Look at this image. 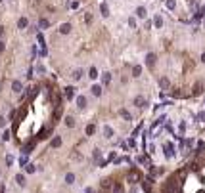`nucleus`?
<instances>
[{"mask_svg":"<svg viewBox=\"0 0 205 193\" xmlns=\"http://www.w3.org/2000/svg\"><path fill=\"white\" fill-rule=\"evenodd\" d=\"M134 105L140 107V109H144V107L148 105V99H146L144 96H136V98H134Z\"/></svg>","mask_w":205,"mask_h":193,"instance_id":"f257e3e1","label":"nucleus"},{"mask_svg":"<svg viewBox=\"0 0 205 193\" xmlns=\"http://www.w3.org/2000/svg\"><path fill=\"white\" fill-rule=\"evenodd\" d=\"M163 153H165L167 159H171V157L174 155V147H173V144H165V145H163Z\"/></svg>","mask_w":205,"mask_h":193,"instance_id":"f03ea898","label":"nucleus"},{"mask_svg":"<svg viewBox=\"0 0 205 193\" xmlns=\"http://www.w3.org/2000/svg\"><path fill=\"white\" fill-rule=\"evenodd\" d=\"M155 59H157V55H155V54H148L146 55V65L148 67H153L155 65Z\"/></svg>","mask_w":205,"mask_h":193,"instance_id":"7ed1b4c3","label":"nucleus"},{"mask_svg":"<svg viewBox=\"0 0 205 193\" xmlns=\"http://www.w3.org/2000/svg\"><path fill=\"white\" fill-rule=\"evenodd\" d=\"M60 33H61V34H69V33H71V23H63V25H60Z\"/></svg>","mask_w":205,"mask_h":193,"instance_id":"20e7f679","label":"nucleus"},{"mask_svg":"<svg viewBox=\"0 0 205 193\" xmlns=\"http://www.w3.org/2000/svg\"><path fill=\"white\" fill-rule=\"evenodd\" d=\"M12 90L16 92V94H19V92L23 90V84H21L19 80H13V82H12Z\"/></svg>","mask_w":205,"mask_h":193,"instance_id":"39448f33","label":"nucleus"},{"mask_svg":"<svg viewBox=\"0 0 205 193\" xmlns=\"http://www.w3.org/2000/svg\"><path fill=\"white\" fill-rule=\"evenodd\" d=\"M159 86L161 88H163V90H169V88H171V82H169V78H159Z\"/></svg>","mask_w":205,"mask_h":193,"instance_id":"423d86ee","label":"nucleus"},{"mask_svg":"<svg viewBox=\"0 0 205 193\" xmlns=\"http://www.w3.org/2000/svg\"><path fill=\"white\" fill-rule=\"evenodd\" d=\"M77 107H79V109H84V107H86V98H84V96L77 98Z\"/></svg>","mask_w":205,"mask_h":193,"instance_id":"0eeeda50","label":"nucleus"},{"mask_svg":"<svg viewBox=\"0 0 205 193\" xmlns=\"http://www.w3.org/2000/svg\"><path fill=\"white\" fill-rule=\"evenodd\" d=\"M90 90H92V96H96V98L102 96V86H100V84H94V86L90 88Z\"/></svg>","mask_w":205,"mask_h":193,"instance_id":"6e6552de","label":"nucleus"},{"mask_svg":"<svg viewBox=\"0 0 205 193\" xmlns=\"http://www.w3.org/2000/svg\"><path fill=\"white\" fill-rule=\"evenodd\" d=\"M138 178H140V174H138V170H136V168H132L130 172H129V180H130V182H136Z\"/></svg>","mask_w":205,"mask_h":193,"instance_id":"1a4fd4ad","label":"nucleus"},{"mask_svg":"<svg viewBox=\"0 0 205 193\" xmlns=\"http://www.w3.org/2000/svg\"><path fill=\"white\" fill-rule=\"evenodd\" d=\"M100 12H102V16H104V17H108V16H109V8H108V4H105V2H102V4H100Z\"/></svg>","mask_w":205,"mask_h":193,"instance_id":"9d476101","label":"nucleus"},{"mask_svg":"<svg viewBox=\"0 0 205 193\" xmlns=\"http://www.w3.org/2000/svg\"><path fill=\"white\" fill-rule=\"evenodd\" d=\"M38 27H40V29H48V27H50V21L44 19V17H40L38 19Z\"/></svg>","mask_w":205,"mask_h":193,"instance_id":"9b49d317","label":"nucleus"},{"mask_svg":"<svg viewBox=\"0 0 205 193\" xmlns=\"http://www.w3.org/2000/svg\"><path fill=\"white\" fill-rule=\"evenodd\" d=\"M16 184H17V185H21V188H23V185L27 184V182H25V176H23V174H16Z\"/></svg>","mask_w":205,"mask_h":193,"instance_id":"f8f14e48","label":"nucleus"},{"mask_svg":"<svg viewBox=\"0 0 205 193\" xmlns=\"http://www.w3.org/2000/svg\"><path fill=\"white\" fill-rule=\"evenodd\" d=\"M73 96H75V88H73V86H67V88H65V98L71 99Z\"/></svg>","mask_w":205,"mask_h":193,"instance_id":"ddd939ff","label":"nucleus"},{"mask_svg":"<svg viewBox=\"0 0 205 193\" xmlns=\"http://www.w3.org/2000/svg\"><path fill=\"white\" fill-rule=\"evenodd\" d=\"M27 25H29V21H27V17H19V21H17V27H19V29H25Z\"/></svg>","mask_w":205,"mask_h":193,"instance_id":"4468645a","label":"nucleus"},{"mask_svg":"<svg viewBox=\"0 0 205 193\" xmlns=\"http://www.w3.org/2000/svg\"><path fill=\"white\" fill-rule=\"evenodd\" d=\"M104 136L105 138H113V128L111 126H104Z\"/></svg>","mask_w":205,"mask_h":193,"instance_id":"2eb2a0df","label":"nucleus"},{"mask_svg":"<svg viewBox=\"0 0 205 193\" xmlns=\"http://www.w3.org/2000/svg\"><path fill=\"white\" fill-rule=\"evenodd\" d=\"M136 16H138L140 19H144V17L148 16V12H146V8H142V6H140V8L136 10Z\"/></svg>","mask_w":205,"mask_h":193,"instance_id":"dca6fc26","label":"nucleus"},{"mask_svg":"<svg viewBox=\"0 0 205 193\" xmlns=\"http://www.w3.org/2000/svg\"><path fill=\"white\" fill-rule=\"evenodd\" d=\"M65 184H75V174L73 172H67L65 174Z\"/></svg>","mask_w":205,"mask_h":193,"instance_id":"f3484780","label":"nucleus"},{"mask_svg":"<svg viewBox=\"0 0 205 193\" xmlns=\"http://www.w3.org/2000/svg\"><path fill=\"white\" fill-rule=\"evenodd\" d=\"M140 75H142V67H140V65H134L132 67V77H140Z\"/></svg>","mask_w":205,"mask_h":193,"instance_id":"a211bd4d","label":"nucleus"},{"mask_svg":"<svg viewBox=\"0 0 205 193\" xmlns=\"http://www.w3.org/2000/svg\"><path fill=\"white\" fill-rule=\"evenodd\" d=\"M50 145H52V147H60V145H61V138H60V136H56V138L50 141Z\"/></svg>","mask_w":205,"mask_h":193,"instance_id":"6ab92c4d","label":"nucleus"},{"mask_svg":"<svg viewBox=\"0 0 205 193\" xmlns=\"http://www.w3.org/2000/svg\"><path fill=\"white\" fill-rule=\"evenodd\" d=\"M88 77L92 78V80H94V78H98V69H96V67H90V71H88Z\"/></svg>","mask_w":205,"mask_h":193,"instance_id":"aec40b11","label":"nucleus"},{"mask_svg":"<svg viewBox=\"0 0 205 193\" xmlns=\"http://www.w3.org/2000/svg\"><path fill=\"white\" fill-rule=\"evenodd\" d=\"M71 77L75 78V80H79V78L82 77V69H75V71H73V75H71Z\"/></svg>","mask_w":205,"mask_h":193,"instance_id":"412c9836","label":"nucleus"},{"mask_svg":"<svg viewBox=\"0 0 205 193\" xmlns=\"http://www.w3.org/2000/svg\"><path fill=\"white\" fill-rule=\"evenodd\" d=\"M109 80H111V75L109 73H104L102 75V84H109Z\"/></svg>","mask_w":205,"mask_h":193,"instance_id":"4be33fe9","label":"nucleus"},{"mask_svg":"<svg viewBox=\"0 0 205 193\" xmlns=\"http://www.w3.org/2000/svg\"><path fill=\"white\" fill-rule=\"evenodd\" d=\"M113 193H125L123 185H121V184H115V185H113Z\"/></svg>","mask_w":205,"mask_h":193,"instance_id":"5701e85b","label":"nucleus"},{"mask_svg":"<svg viewBox=\"0 0 205 193\" xmlns=\"http://www.w3.org/2000/svg\"><path fill=\"white\" fill-rule=\"evenodd\" d=\"M25 170H27V174H33L35 170H37V166H35V164H25Z\"/></svg>","mask_w":205,"mask_h":193,"instance_id":"b1692460","label":"nucleus"},{"mask_svg":"<svg viewBox=\"0 0 205 193\" xmlns=\"http://www.w3.org/2000/svg\"><path fill=\"white\" fill-rule=\"evenodd\" d=\"M94 132H96V126H94V124H88V126H86V134H88V136H92Z\"/></svg>","mask_w":205,"mask_h":193,"instance_id":"393cba45","label":"nucleus"},{"mask_svg":"<svg viewBox=\"0 0 205 193\" xmlns=\"http://www.w3.org/2000/svg\"><path fill=\"white\" fill-rule=\"evenodd\" d=\"M121 117H123L125 120H130V113L126 111V109H121Z\"/></svg>","mask_w":205,"mask_h":193,"instance_id":"a878e982","label":"nucleus"},{"mask_svg":"<svg viewBox=\"0 0 205 193\" xmlns=\"http://www.w3.org/2000/svg\"><path fill=\"white\" fill-rule=\"evenodd\" d=\"M65 124H67L69 128H71V126H75V119H73V117H67V119H65Z\"/></svg>","mask_w":205,"mask_h":193,"instance_id":"bb28decb","label":"nucleus"},{"mask_svg":"<svg viewBox=\"0 0 205 193\" xmlns=\"http://www.w3.org/2000/svg\"><path fill=\"white\" fill-rule=\"evenodd\" d=\"M163 25V19H161V16H155V27H161Z\"/></svg>","mask_w":205,"mask_h":193,"instance_id":"cd10ccee","label":"nucleus"},{"mask_svg":"<svg viewBox=\"0 0 205 193\" xmlns=\"http://www.w3.org/2000/svg\"><path fill=\"white\" fill-rule=\"evenodd\" d=\"M174 6H176L174 0H167V8H169V10H174Z\"/></svg>","mask_w":205,"mask_h":193,"instance_id":"c85d7f7f","label":"nucleus"},{"mask_svg":"<svg viewBox=\"0 0 205 193\" xmlns=\"http://www.w3.org/2000/svg\"><path fill=\"white\" fill-rule=\"evenodd\" d=\"M19 164H21V166H25V164H27V155H23V157L19 159Z\"/></svg>","mask_w":205,"mask_h":193,"instance_id":"c756f323","label":"nucleus"},{"mask_svg":"<svg viewBox=\"0 0 205 193\" xmlns=\"http://www.w3.org/2000/svg\"><path fill=\"white\" fill-rule=\"evenodd\" d=\"M184 130H186V124H184V123H180V124H178V132H180V134H184Z\"/></svg>","mask_w":205,"mask_h":193,"instance_id":"7c9ffc66","label":"nucleus"},{"mask_svg":"<svg viewBox=\"0 0 205 193\" xmlns=\"http://www.w3.org/2000/svg\"><path fill=\"white\" fill-rule=\"evenodd\" d=\"M2 140H4V141H8V140H10V130H6V132L2 134Z\"/></svg>","mask_w":205,"mask_h":193,"instance_id":"2f4dec72","label":"nucleus"},{"mask_svg":"<svg viewBox=\"0 0 205 193\" xmlns=\"http://www.w3.org/2000/svg\"><path fill=\"white\" fill-rule=\"evenodd\" d=\"M4 126H6V117L0 115V128H4Z\"/></svg>","mask_w":205,"mask_h":193,"instance_id":"473e14b6","label":"nucleus"},{"mask_svg":"<svg viewBox=\"0 0 205 193\" xmlns=\"http://www.w3.org/2000/svg\"><path fill=\"white\" fill-rule=\"evenodd\" d=\"M200 92H201V84H196L194 86V94H200Z\"/></svg>","mask_w":205,"mask_h":193,"instance_id":"72a5a7b5","label":"nucleus"},{"mask_svg":"<svg viewBox=\"0 0 205 193\" xmlns=\"http://www.w3.org/2000/svg\"><path fill=\"white\" fill-rule=\"evenodd\" d=\"M100 157H102V153H100V149H94V159L98 161V159H100Z\"/></svg>","mask_w":205,"mask_h":193,"instance_id":"f704fd0d","label":"nucleus"},{"mask_svg":"<svg viewBox=\"0 0 205 193\" xmlns=\"http://www.w3.org/2000/svg\"><path fill=\"white\" fill-rule=\"evenodd\" d=\"M129 25H130V27H134V25H136V19L130 17V19H129Z\"/></svg>","mask_w":205,"mask_h":193,"instance_id":"c9c22d12","label":"nucleus"},{"mask_svg":"<svg viewBox=\"0 0 205 193\" xmlns=\"http://www.w3.org/2000/svg\"><path fill=\"white\" fill-rule=\"evenodd\" d=\"M4 50H6V46H4V40H0V54H2Z\"/></svg>","mask_w":205,"mask_h":193,"instance_id":"e433bc0d","label":"nucleus"},{"mask_svg":"<svg viewBox=\"0 0 205 193\" xmlns=\"http://www.w3.org/2000/svg\"><path fill=\"white\" fill-rule=\"evenodd\" d=\"M102 188H109V180H104L102 182Z\"/></svg>","mask_w":205,"mask_h":193,"instance_id":"4c0bfd02","label":"nucleus"},{"mask_svg":"<svg viewBox=\"0 0 205 193\" xmlns=\"http://www.w3.org/2000/svg\"><path fill=\"white\" fill-rule=\"evenodd\" d=\"M4 38V27H0V40Z\"/></svg>","mask_w":205,"mask_h":193,"instance_id":"58836bf2","label":"nucleus"},{"mask_svg":"<svg viewBox=\"0 0 205 193\" xmlns=\"http://www.w3.org/2000/svg\"><path fill=\"white\" fill-rule=\"evenodd\" d=\"M86 193H94V189L92 188H86Z\"/></svg>","mask_w":205,"mask_h":193,"instance_id":"ea45409f","label":"nucleus"},{"mask_svg":"<svg viewBox=\"0 0 205 193\" xmlns=\"http://www.w3.org/2000/svg\"><path fill=\"white\" fill-rule=\"evenodd\" d=\"M201 61H203V63H205V54H201Z\"/></svg>","mask_w":205,"mask_h":193,"instance_id":"a19ab883","label":"nucleus"},{"mask_svg":"<svg viewBox=\"0 0 205 193\" xmlns=\"http://www.w3.org/2000/svg\"><path fill=\"white\" fill-rule=\"evenodd\" d=\"M0 88H2V80H0Z\"/></svg>","mask_w":205,"mask_h":193,"instance_id":"79ce46f5","label":"nucleus"},{"mask_svg":"<svg viewBox=\"0 0 205 193\" xmlns=\"http://www.w3.org/2000/svg\"><path fill=\"white\" fill-rule=\"evenodd\" d=\"M37 2H40V0H37Z\"/></svg>","mask_w":205,"mask_h":193,"instance_id":"37998d69","label":"nucleus"}]
</instances>
